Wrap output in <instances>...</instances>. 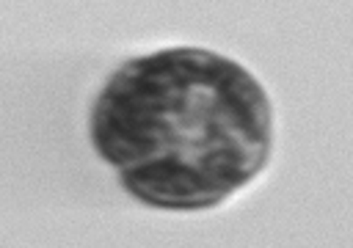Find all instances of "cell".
<instances>
[{
	"label": "cell",
	"mask_w": 353,
	"mask_h": 248,
	"mask_svg": "<svg viewBox=\"0 0 353 248\" xmlns=\"http://www.w3.org/2000/svg\"><path fill=\"white\" fill-rule=\"evenodd\" d=\"M91 135L130 196L152 207H212L254 179L270 152L256 80L210 50L141 55L102 88Z\"/></svg>",
	"instance_id": "obj_1"
}]
</instances>
